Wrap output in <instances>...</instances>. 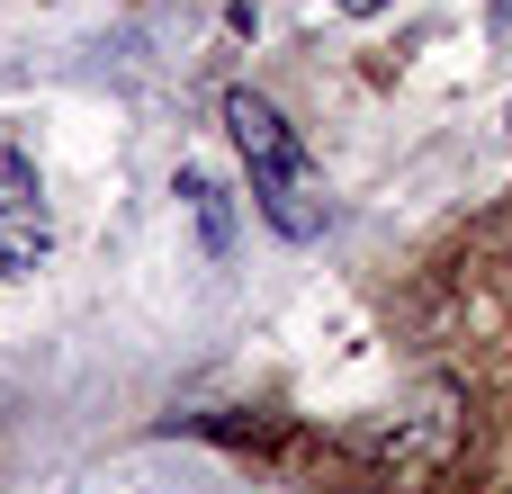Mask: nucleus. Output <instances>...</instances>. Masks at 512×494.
Segmentation results:
<instances>
[{"mask_svg":"<svg viewBox=\"0 0 512 494\" xmlns=\"http://www.w3.org/2000/svg\"><path fill=\"white\" fill-rule=\"evenodd\" d=\"M225 126H234V153H243V171H252L261 225L288 234V243H315V234L333 225V198H324V171H315L306 135H297L261 90H225Z\"/></svg>","mask_w":512,"mask_h":494,"instance_id":"f257e3e1","label":"nucleus"},{"mask_svg":"<svg viewBox=\"0 0 512 494\" xmlns=\"http://www.w3.org/2000/svg\"><path fill=\"white\" fill-rule=\"evenodd\" d=\"M54 225H45V189H36V162L18 135H0V279H27L45 261Z\"/></svg>","mask_w":512,"mask_h":494,"instance_id":"f03ea898","label":"nucleus"},{"mask_svg":"<svg viewBox=\"0 0 512 494\" xmlns=\"http://www.w3.org/2000/svg\"><path fill=\"white\" fill-rule=\"evenodd\" d=\"M171 198L198 216V243H207V261H225V252H234V189H225L216 171H198V162H189V171L171 180Z\"/></svg>","mask_w":512,"mask_h":494,"instance_id":"7ed1b4c3","label":"nucleus"},{"mask_svg":"<svg viewBox=\"0 0 512 494\" xmlns=\"http://www.w3.org/2000/svg\"><path fill=\"white\" fill-rule=\"evenodd\" d=\"M342 18H378V9H396V0H333Z\"/></svg>","mask_w":512,"mask_h":494,"instance_id":"20e7f679","label":"nucleus"},{"mask_svg":"<svg viewBox=\"0 0 512 494\" xmlns=\"http://www.w3.org/2000/svg\"><path fill=\"white\" fill-rule=\"evenodd\" d=\"M504 126H512V108H504Z\"/></svg>","mask_w":512,"mask_h":494,"instance_id":"39448f33","label":"nucleus"}]
</instances>
